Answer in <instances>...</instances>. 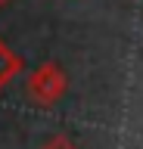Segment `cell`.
<instances>
[{"mask_svg": "<svg viewBox=\"0 0 143 149\" xmlns=\"http://www.w3.org/2000/svg\"><path fill=\"white\" fill-rule=\"evenodd\" d=\"M22 65H25V62H22V56L13 53L10 44L0 37V90H3V87H6V84L22 72Z\"/></svg>", "mask_w": 143, "mask_h": 149, "instance_id": "cell-2", "label": "cell"}, {"mask_svg": "<svg viewBox=\"0 0 143 149\" xmlns=\"http://www.w3.org/2000/svg\"><path fill=\"white\" fill-rule=\"evenodd\" d=\"M66 87H68V78L59 62H44L28 74V96L34 106H44V109L56 106L62 100Z\"/></svg>", "mask_w": 143, "mask_h": 149, "instance_id": "cell-1", "label": "cell"}, {"mask_svg": "<svg viewBox=\"0 0 143 149\" xmlns=\"http://www.w3.org/2000/svg\"><path fill=\"white\" fill-rule=\"evenodd\" d=\"M40 149H78V146H75V140H72V137H66V134H56V137H50Z\"/></svg>", "mask_w": 143, "mask_h": 149, "instance_id": "cell-3", "label": "cell"}, {"mask_svg": "<svg viewBox=\"0 0 143 149\" xmlns=\"http://www.w3.org/2000/svg\"><path fill=\"white\" fill-rule=\"evenodd\" d=\"M6 3H10V0H0V6H6Z\"/></svg>", "mask_w": 143, "mask_h": 149, "instance_id": "cell-4", "label": "cell"}]
</instances>
